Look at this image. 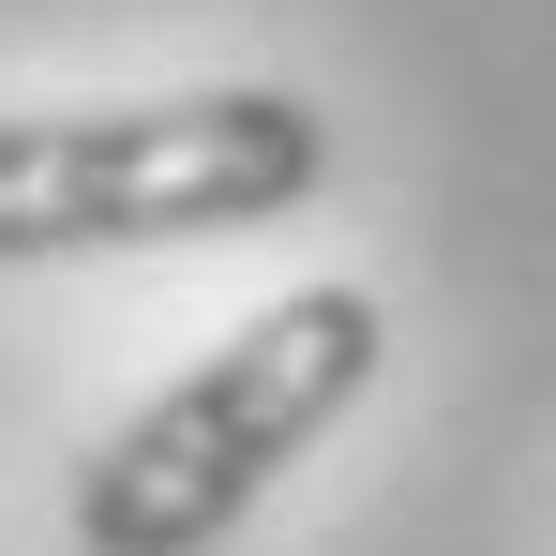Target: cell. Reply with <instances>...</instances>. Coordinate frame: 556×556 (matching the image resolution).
<instances>
[{"mask_svg":"<svg viewBox=\"0 0 556 556\" xmlns=\"http://www.w3.org/2000/svg\"><path fill=\"white\" fill-rule=\"evenodd\" d=\"M376 362H391V301L376 286H286V301H256L211 362H181L76 466V542L91 556H211L376 391Z\"/></svg>","mask_w":556,"mask_h":556,"instance_id":"obj_1","label":"cell"},{"mask_svg":"<svg viewBox=\"0 0 556 556\" xmlns=\"http://www.w3.org/2000/svg\"><path fill=\"white\" fill-rule=\"evenodd\" d=\"M331 166V121L271 76L166 105H46L0 121V256H121V241H226L301 211Z\"/></svg>","mask_w":556,"mask_h":556,"instance_id":"obj_2","label":"cell"}]
</instances>
